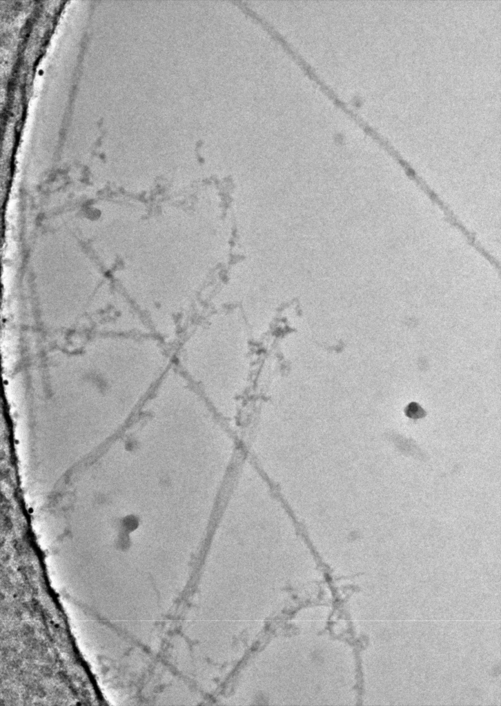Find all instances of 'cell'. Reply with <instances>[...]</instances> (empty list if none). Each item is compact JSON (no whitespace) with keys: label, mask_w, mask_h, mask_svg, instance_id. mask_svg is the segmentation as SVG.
<instances>
[{"label":"cell","mask_w":501,"mask_h":706,"mask_svg":"<svg viewBox=\"0 0 501 706\" xmlns=\"http://www.w3.org/2000/svg\"><path fill=\"white\" fill-rule=\"evenodd\" d=\"M230 314L219 308L210 313L188 332L176 355L179 370L217 410L234 399Z\"/></svg>","instance_id":"6da1fadb"},{"label":"cell","mask_w":501,"mask_h":706,"mask_svg":"<svg viewBox=\"0 0 501 706\" xmlns=\"http://www.w3.org/2000/svg\"><path fill=\"white\" fill-rule=\"evenodd\" d=\"M406 413L408 416L413 418L422 417L423 416V410L415 403L410 404L406 408Z\"/></svg>","instance_id":"7a4b0ae2"}]
</instances>
